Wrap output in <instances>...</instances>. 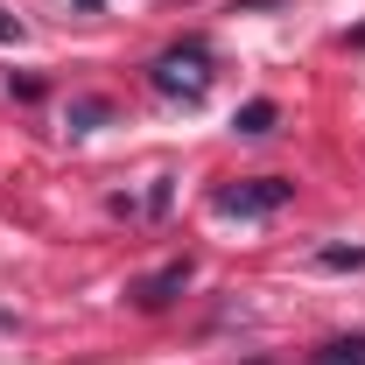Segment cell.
<instances>
[{
  "label": "cell",
  "instance_id": "1",
  "mask_svg": "<svg viewBox=\"0 0 365 365\" xmlns=\"http://www.w3.org/2000/svg\"><path fill=\"white\" fill-rule=\"evenodd\" d=\"M148 78H155V91H162V98H182V106H197V98L211 91V43H204V36H190V43L162 49Z\"/></svg>",
  "mask_w": 365,
  "mask_h": 365
},
{
  "label": "cell",
  "instance_id": "2",
  "mask_svg": "<svg viewBox=\"0 0 365 365\" xmlns=\"http://www.w3.org/2000/svg\"><path fill=\"white\" fill-rule=\"evenodd\" d=\"M295 197V182H281V176H253V182H225L211 204L225 211V218H267V211H281Z\"/></svg>",
  "mask_w": 365,
  "mask_h": 365
},
{
  "label": "cell",
  "instance_id": "3",
  "mask_svg": "<svg viewBox=\"0 0 365 365\" xmlns=\"http://www.w3.org/2000/svg\"><path fill=\"white\" fill-rule=\"evenodd\" d=\"M182 281H190V260H176V267H162L155 281H140V309H162V302L176 295Z\"/></svg>",
  "mask_w": 365,
  "mask_h": 365
},
{
  "label": "cell",
  "instance_id": "4",
  "mask_svg": "<svg viewBox=\"0 0 365 365\" xmlns=\"http://www.w3.org/2000/svg\"><path fill=\"white\" fill-rule=\"evenodd\" d=\"M274 120H281V106H274V98H253V106H239V120H232V127H239V134H274Z\"/></svg>",
  "mask_w": 365,
  "mask_h": 365
},
{
  "label": "cell",
  "instance_id": "5",
  "mask_svg": "<svg viewBox=\"0 0 365 365\" xmlns=\"http://www.w3.org/2000/svg\"><path fill=\"white\" fill-rule=\"evenodd\" d=\"M323 267H365V246H323Z\"/></svg>",
  "mask_w": 365,
  "mask_h": 365
},
{
  "label": "cell",
  "instance_id": "6",
  "mask_svg": "<svg viewBox=\"0 0 365 365\" xmlns=\"http://www.w3.org/2000/svg\"><path fill=\"white\" fill-rule=\"evenodd\" d=\"M0 43H21V21H14L7 7H0Z\"/></svg>",
  "mask_w": 365,
  "mask_h": 365
},
{
  "label": "cell",
  "instance_id": "7",
  "mask_svg": "<svg viewBox=\"0 0 365 365\" xmlns=\"http://www.w3.org/2000/svg\"><path fill=\"white\" fill-rule=\"evenodd\" d=\"M317 365H330V359H317Z\"/></svg>",
  "mask_w": 365,
  "mask_h": 365
}]
</instances>
